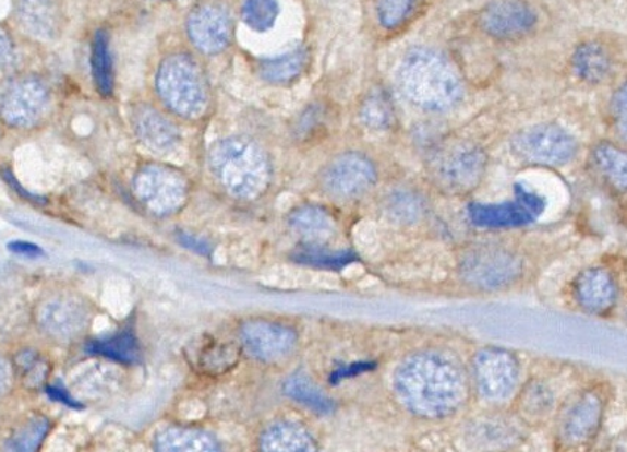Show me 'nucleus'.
Here are the masks:
<instances>
[{"mask_svg": "<svg viewBox=\"0 0 627 452\" xmlns=\"http://www.w3.org/2000/svg\"><path fill=\"white\" fill-rule=\"evenodd\" d=\"M539 23L538 12L522 0H496L484 8L480 27L492 39L513 41L529 36Z\"/></svg>", "mask_w": 627, "mask_h": 452, "instance_id": "nucleus-15", "label": "nucleus"}, {"mask_svg": "<svg viewBox=\"0 0 627 452\" xmlns=\"http://www.w3.org/2000/svg\"><path fill=\"white\" fill-rule=\"evenodd\" d=\"M12 19L19 31L40 44H52L64 35V0H12Z\"/></svg>", "mask_w": 627, "mask_h": 452, "instance_id": "nucleus-12", "label": "nucleus"}, {"mask_svg": "<svg viewBox=\"0 0 627 452\" xmlns=\"http://www.w3.org/2000/svg\"><path fill=\"white\" fill-rule=\"evenodd\" d=\"M133 192L137 201L156 216H170L186 203V176L174 167L150 163L141 167L133 179Z\"/></svg>", "mask_w": 627, "mask_h": 452, "instance_id": "nucleus-6", "label": "nucleus"}, {"mask_svg": "<svg viewBox=\"0 0 627 452\" xmlns=\"http://www.w3.org/2000/svg\"><path fill=\"white\" fill-rule=\"evenodd\" d=\"M133 129L141 144L158 156H170L182 144L181 131L157 108L140 106L133 110Z\"/></svg>", "mask_w": 627, "mask_h": 452, "instance_id": "nucleus-18", "label": "nucleus"}, {"mask_svg": "<svg viewBox=\"0 0 627 452\" xmlns=\"http://www.w3.org/2000/svg\"><path fill=\"white\" fill-rule=\"evenodd\" d=\"M604 405L595 392L576 397L559 417L557 437L559 445L577 451L589 445L600 430Z\"/></svg>", "mask_w": 627, "mask_h": 452, "instance_id": "nucleus-14", "label": "nucleus"}, {"mask_svg": "<svg viewBox=\"0 0 627 452\" xmlns=\"http://www.w3.org/2000/svg\"><path fill=\"white\" fill-rule=\"evenodd\" d=\"M395 389L409 412L425 418L457 413L467 397V377L449 355L436 350L418 352L400 364Z\"/></svg>", "mask_w": 627, "mask_h": 452, "instance_id": "nucleus-1", "label": "nucleus"}, {"mask_svg": "<svg viewBox=\"0 0 627 452\" xmlns=\"http://www.w3.org/2000/svg\"><path fill=\"white\" fill-rule=\"evenodd\" d=\"M156 90L162 104L176 116L195 120L206 115L210 103L207 79L188 53H173L160 62Z\"/></svg>", "mask_w": 627, "mask_h": 452, "instance_id": "nucleus-4", "label": "nucleus"}, {"mask_svg": "<svg viewBox=\"0 0 627 452\" xmlns=\"http://www.w3.org/2000/svg\"><path fill=\"white\" fill-rule=\"evenodd\" d=\"M16 367L27 382L39 384L46 374L45 364L35 352H23L16 358Z\"/></svg>", "mask_w": 627, "mask_h": 452, "instance_id": "nucleus-37", "label": "nucleus"}, {"mask_svg": "<svg viewBox=\"0 0 627 452\" xmlns=\"http://www.w3.org/2000/svg\"><path fill=\"white\" fill-rule=\"evenodd\" d=\"M288 225L308 242H322L336 233V221L331 213L316 204H303L288 216Z\"/></svg>", "mask_w": 627, "mask_h": 452, "instance_id": "nucleus-23", "label": "nucleus"}, {"mask_svg": "<svg viewBox=\"0 0 627 452\" xmlns=\"http://www.w3.org/2000/svg\"><path fill=\"white\" fill-rule=\"evenodd\" d=\"M48 391L50 393V396L56 397V400L58 401L65 402V404L73 405V407L77 405L73 400H71L69 393L62 391V389L60 388H49Z\"/></svg>", "mask_w": 627, "mask_h": 452, "instance_id": "nucleus-43", "label": "nucleus"}, {"mask_svg": "<svg viewBox=\"0 0 627 452\" xmlns=\"http://www.w3.org/2000/svg\"><path fill=\"white\" fill-rule=\"evenodd\" d=\"M262 452H319L317 443L304 427L279 421L267 427L261 438Z\"/></svg>", "mask_w": 627, "mask_h": 452, "instance_id": "nucleus-22", "label": "nucleus"}, {"mask_svg": "<svg viewBox=\"0 0 627 452\" xmlns=\"http://www.w3.org/2000/svg\"><path fill=\"white\" fill-rule=\"evenodd\" d=\"M50 106L48 83L35 74L21 75L0 94V120L16 131H32L44 123Z\"/></svg>", "mask_w": 627, "mask_h": 452, "instance_id": "nucleus-5", "label": "nucleus"}, {"mask_svg": "<svg viewBox=\"0 0 627 452\" xmlns=\"http://www.w3.org/2000/svg\"><path fill=\"white\" fill-rule=\"evenodd\" d=\"M418 0H376V20L388 32L397 31L411 19Z\"/></svg>", "mask_w": 627, "mask_h": 452, "instance_id": "nucleus-35", "label": "nucleus"}, {"mask_svg": "<svg viewBox=\"0 0 627 452\" xmlns=\"http://www.w3.org/2000/svg\"><path fill=\"white\" fill-rule=\"evenodd\" d=\"M91 64L96 90L108 98L114 92V62H112L110 36L106 31L95 33L92 40Z\"/></svg>", "mask_w": 627, "mask_h": 452, "instance_id": "nucleus-27", "label": "nucleus"}, {"mask_svg": "<svg viewBox=\"0 0 627 452\" xmlns=\"http://www.w3.org/2000/svg\"><path fill=\"white\" fill-rule=\"evenodd\" d=\"M14 382V368L5 358H0V400L10 392Z\"/></svg>", "mask_w": 627, "mask_h": 452, "instance_id": "nucleus-39", "label": "nucleus"}, {"mask_svg": "<svg viewBox=\"0 0 627 452\" xmlns=\"http://www.w3.org/2000/svg\"><path fill=\"white\" fill-rule=\"evenodd\" d=\"M459 271L471 286L495 290L516 282L521 274V262L507 249L484 246L468 251Z\"/></svg>", "mask_w": 627, "mask_h": 452, "instance_id": "nucleus-11", "label": "nucleus"}, {"mask_svg": "<svg viewBox=\"0 0 627 452\" xmlns=\"http://www.w3.org/2000/svg\"><path fill=\"white\" fill-rule=\"evenodd\" d=\"M361 121L371 131H388L396 121L395 104L384 90H374L363 99Z\"/></svg>", "mask_w": 627, "mask_h": 452, "instance_id": "nucleus-29", "label": "nucleus"}, {"mask_svg": "<svg viewBox=\"0 0 627 452\" xmlns=\"http://www.w3.org/2000/svg\"><path fill=\"white\" fill-rule=\"evenodd\" d=\"M208 167L217 183L238 200L258 199L269 188V156L250 138L228 136L217 141L208 151Z\"/></svg>", "mask_w": 627, "mask_h": 452, "instance_id": "nucleus-3", "label": "nucleus"}, {"mask_svg": "<svg viewBox=\"0 0 627 452\" xmlns=\"http://www.w3.org/2000/svg\"><path fill=\"white\" fill-rule=\"evenodd\" d=\"M49 433V420L45 417H33L12 433L10 452H37Z\"/></svg>", "mask_w": 627, "mask_h": 452, "instance_id": "nucleus-34", "label": "nucleus"}, {"mask_svg": "<svg viewBox=\"0 0 627 452\" xmlns=\"http://www.w3.org/2000/svg\"><path fill=\"white\" fill-rule=\"evenodd\" d=\"M91 354L100 355L123 364H135L141 359V347L131 332H121L114 336L100 338L87 346Z\"/></svg>", "mask_w": 627, "mask_h": 452, "instance_id": "nucleus-30", "label": "nucleus"}, {"mask_svg": "<svg viewBox=\"0 0 627 452\" xmlns=\"http://www.w3.org/2000/svg\"><path fill=\"white\" fill-rule=\"evenodd\" d=\"M475 386L487 401L507 400L516 391L520 379V366L508 350L487 347L480 350L474 359Z\"/></svg>", "mask_w": 627, "mask_h": 452, "instance_id": "nucleus-13", "label": "nucleus"}, {"mask_svg": "<svg viewBox=\"0 0 627 452\" xmlns=\"http://www.w3.org/2000/svg\"><path fill=\"white\" fill-rule=\"evenodd\" d=\"M10 249L12 251H15V253L24 254V257H31V258H37L44 254L41 253L39 247L31 245V242H23V241L12 242V245H10Z\"/></svg>", "mask_w": 627, "mask_h": 452, "instance_id": "nucleus-42", "label": "nucleus"}, {"mask_svg": "<svg viewBox=\"0 0 627 452\" xmlns=\"http://www.w3.org/2000/svg\"><path fill=\"white\" fill-rule=\"evenodd\" d=\"M179 241H181L182 246H185L186 249L196 251V253L200 254H208L212 251L207 241L201 240V238H196L194 236H190V234L182 233L181 236H179Z\"/></svg>", "mask_w": 627, "mask_h": 452, "instance_id": "nucleus-41", "label": "nucleus"}, {"mask_svg": "<svg viewBox=\"0 0 627 452\" xmlns=\"http://www.w3.org/2000/svg\"><path fill=\"white\" fill-rule=\"evenodd\" d=\"M37 320L49 336L71 341L85 332L89 324V311L81 300L73 297H58L46 301L40 308Z\"/></svg>", "mask_w": 627, "mask_h": 452, "instance_id": "nucleus-19", "label": "nucleus"}, {"mask_svg": "<svg viewBox=\"0 0 627 452\" xmlns=\"http://www.w3.org/2000/svg\"><path fill=\"white\" fill-rule=\"evenodd\" d=\"M546 201L536 192L516 186V197L505 203H472L468 206V219L477 228L508 229L533 224L545 212Z\"/></svg>", "mask_w": 627, "mask_h": 452, "instance_id": "nucleus-10", "label": "nucleus"}, {"mask_svg": "<svg viewBox=\"0 0 627 452\" xmlns=\"http://www.w3.org/2000/svg\"><path fill=\"white\" fill-rule=\"evenodd\" d=\"M308 66V50L296 48L282 56L267 58L258 66L263 81L272 85H288L303 74Z\"/></svg>", "mask_w": 627, "mask_h": 452, "instance_id": "nucleus-26", "label": "nucleus"}, {"mask_svg": "<svg viewBox=\"0 0 627 452\" xmlns=\"http://www.w3.org/2000/svg\"><path fill=\"white\" fill-rule=\"evenodd\" d=\"M241 342L254 359L275 362L288 357L297 345L291 326L265 320H253L241 326Z\"/></svg>", "mask_w": 627, "mask_h": 452, "instance_id": "nucleus-16", "label": "nucleus"}, {"mask_svg": "<svg viewBox=\"0 0 627 452\" xmlns=\"http://www.w3.org/2000/svg\"><path fill=\"white\" fill-rule=\"evenodd\" d=\"M486 166L484 150L474 144H458L434 158L433 179L443 191L467 194L482 182Z\"/></svg>", "mask_w": 627, "mask_h": 452, "instance_id": "nucleus-8", "label": "nucleus"}, {"mask_svg": "<svg viewBox=\"0 0 627 452\" xmlns=\"http://www.w3.org/2000/svg\"><path fill=\"white\" fill-rule=\"evenodd\" d=\"M186 31L200 52L217 56L231 44L232 19L224 8L206 3L188 16Z\"/></svg>", "mask_w": 627, "mask_h": 452, "instance_id": "nucleus-17", "label": "nucleus"}, {"mask_svg": "<svg viewBox=\"0 0 627 452\" xmlns=\"http://www.w3.org/2000/svg\"><path fill=\"white\" fill-rule=\"evenodd\" d=\"M511 150L517 158L529 165L558 167L568 165L576 157L579 144L562 126L542 123L516 133Z\"/></svg>", "mask_w": 627, "mask_h": 452, "instance_id": "nucleus-7", "label": "nucleus"}, {"mask_svg": "<svg viewBox=\"0 0 627 452\" xmlns=\"http://www.w3.org/2000/svg\"><path fill=\"white\" fill-rule=\"evenodd\" d=\"M384 209L397 224H415L424 215V201L412 190H395L387 197Z\"/></svg>", "mask_w": 627, "mask_h": 452, "instance_id": "nucleus-32", "label": "nucleus"}, {"mask_svg": "<svg viewBox=\"0 0 627 452\" xmlns=\"http://www.w3.org/2000/svg\"><path fill=\"white\" fill-rule=\"evenodd\" d=\"M292 261L321 270L338 271L358 261V254L349 249H329L324 242H304L291 254Z\"/></svg>", "mask_w": 627, "mask_h": 452, "instance_id": "nucleus-24", "label": "nucleus"}, {"mask_svg": "<svg viewBox=\"0 0 627 452\" xmlns=\"http://www.w3.org/2000/svg\"><path fill=\"white\" fill-rule=\"evenodd\" d=\"M593 163L596 169L607 178V181L618 191L626 190V153L610 142H602L593 150Z\"/></svg>", "mask_w": 627, "mask_h": 452, "instance_id": "nucleus-31", "label": "nucleus"}, {"mask_svg": "<svg viewBox=\"0 0 627 452\" xmlns=\"http://www.w3.org/2000/svg\"><path fill=\"white\" fill-rule=\"evenodd\" d=\"M405 98L421 110L449 111L463 96V83L449 58L437 49L417 46L405 53L397 70Z\"/></svg>", "mask_w": 627, "mask_h": 452, "instance_id": "nucleus-2", "label": "nucleus"}, {"mask_svg": "<svg viewBox=\"0 0 627 452\" xmlns=\"http://www.w3.org/2000/svg\"><path fill=\"white\" fill-rule=\"evenodd\" d=\"M372 367H374V366H372L371 362L351 364V366L340 368V370H337L336 372H334L331 380H333V382H340V380L347 379V377L358 376V374H361V372H365L367 370H371Z\"/></svg>", "mask_w": 627, "mask_h": 452, "instance_id": "nucleus-40", "label": "nucleus"}, {"mask_svg": "<svg viewBox=\"0 0 627 452\" xmlns=\"http://www.w3.org/2000/svg\"><path fill=\"white\" fill-rule=\"evenodd\" d=\"M325 194L337 201L362 199L376 183V167L361 153H345L333 158L321 174Z\"/></svg>", "mask_w": 627, "mask_h": 452, "instance_id": "nucleus-9", "label": "nucleus"}, {"mask_svg": "<svg viewBox=\"0 0 627 452\" xmlns=\"http://www.w3.org/2000/svg\"><path fill=\"white\" fill-rule=\"evenodd\" d=\"M278 0H244L241 7L242 21L250 31L266 33L275 27L279 16Z\"/></svg>", "mask_w": 627, "mask_h": 452, "instance_id": "nucleus-33", "label": "nucleus"}, {"mask_svg": "<svg viewBox=\"0 0 627 452\" xmlns=\"http://www.w3.org/2000/svg\"><path fill=\"white\" fill-rule=\"evenodd\" d=\"M19 62V46L10 25L0 21V70L14 69Z\"/></svg>", "mask_w": 627, "mask_h": 452, "instance_id": "nucleus-36", "label": "nucleus"}, {"mask_svg": "<svg viewBox=\"0 0 627 452\" xmlns=\"http://www.w3.org/2000/svg\"><path fill=\"white\" fill-rule=\"evenodd\" d=\"M284 392L291 400L299 402L312 412L328 414L334 409V402L329 400V396L303 372L288 377L286 384H284Z\"/></svg>", "mask_w": 627, "mask_h": 452, "instance_id": "nucleus-28", "label": "nucleus"}, {"mask_svg": "<svg viewBox=\"0 0 627 452\" xmlns=\"http://www.w3.org/2000/svg\"><path fill=\"white\" fill-rule=\"evenodd\" d=\"M572 296L580 308L591 313H604L617 300V286L613 275L604 267H589L577 276Z\"/></svg>", "mask_w": 627, "mask_h": 452, "instance_id": "nucleus-20", "label": "nucleus"}, {"mask_svg": "<svg viewBox=\"0 0 627 452\" xmlns=\"http://www.w3.org/2000/svg\"><path fill=\"white\" fill-rule=\"evenodd\" d=\"M156 452H220L210 435L190 427H170L157 437Z\"/></svg>", "mask_w": 627, "mask_h": 452, "instance_id": "nucleus-25", "label": "nucleus"}, {"mask_svg": "<svg viewBox=\"0 0 627 452\" xmlns=\"http://www.w3.org/2000/svg\"><path fill=\"white\" fill-rule=\"evenodd\" d=\"M571 67L576 78L580 81L589 85H598V83L607 81L608 75L612 74L613 58L604 45L598 41H584L577 46L572 53Z\"/></svg>", "mask_w": 627, "mask_h": 452, "instance_id": "nucleus-21", "label": "nucleus"}, {"mask_svg": "<svg viewBox=\"0 0 627 452\" xmlns=\"http://www.w3.org/2000/svg\"><path fill=\"white\" fill-rule=\"evenodd\" d=\"M613 116L616 120L618 131L625 135L626 131V87L622 86L620 90L616 92L613 98Z\"/></svg>", "mask_w": 627, "mask_h": 452, "instance_id": "nucleus-38", "label": "nucleus"}]
</instances>
